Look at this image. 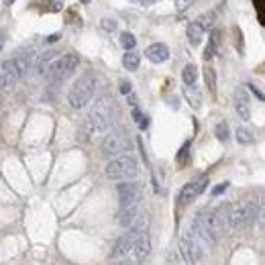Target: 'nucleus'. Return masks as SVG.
<instances>
[{"label": "nucleus", "mask_w": 265, "mask_h": 265, "mask_svg": "<svg viewBox=\"0 0 265 265\" xmlns=\"http://www.w3.org/2000/svg\"><path fill=\"white\" fill-rule=\"evenodd\" d=\"M96 90V76L92 72H86L84 76H80L76 80V84L72 86L70 94H68V102L74 111H82L94 96Z\"/></svg>", "instance_id": "f257e3e1"}, {"label": "nucleus", "mask_w": 265, "mask_h": 265, "mask_svg": "<svg viewBox=\"0 0 265 265\" xmlns=\"http://www.w3.org/2000/svg\"><path fill=\"white\" fill-rule=\"evenodd\" d=\"M257 218H259V204L253 200L241 202V204H235L229 208V227L235 231L251 227Z\"/></svg>", "instance_id": "f03ea898"}, {"label": "nucleus", "mask_w": 265, "mask_h": 265, "mask_svg": "<svg viewBox=\"0 0 265 265\" xmlns=\"http://www.w3.org/2000/svg\"><path fill=\"white\" fill-rule=\"evenodd\" d=\"M78 63H80V57L76 53H65L59 59H55L45 74H47V78H49L51 84H61V82H65L76 72Z\"/></svg>", "instance_id": "7ed1b4c3"}, {"label": "nucleus", "mask_w": 265, "mask_h": 265, "mask_svg": "<svg viewBox=\"0 0 265 265\" xmlns=\"http://www.w3.org/2000/svg\"><path fill=\"white\" fill-rule=\"evenodd\" d=\"M139 173V163L132 155H121L115 157L106 165V175L111 180H125V178H135Z\"/></svg>", "instance_id": "20e7f679"}, {"label": "nucleus", "mask_w": 265, "mask_h": 265, "mask_svg": "<svg viewBox=\"0 0 265 265\" xmlns=\"http://www.w3.org/2000/svg\"><path fill=\"white\" fill-rule=\"evenodd\" d=\"M35 59H37L35 49H27V51L14 55V57L8 59V61H2V72L10 74V76H14V78L18 80V78H23V76L33 68Z\"/></svg>", "instance_id": "39448f33"}, {"label": "nucleus", "mask_w": 265, "mask_h": 265, "mask_svg": "<svg viewBox=\"0 0 265 265\" xmlns=\"http://www.w3.org/2000/svg\"><path fill=\"white\" fill-rule=\"evenodd\" d=\"M111 108H113L111 98H100L96 102V106L92 108V113L88 117L90 129L94 132H104L111 127Z\"/></svg>", "instance_id": "423d86ee"}, {"label": "nucleus", "mask_w": 265, "mask_h": 265, "mask_svg": "<svg viewBox=\"0 0 265 265\" xmlns=\"http://www.w3.org/2000/svg\"><path fill=\"white\" fill-rule=\"evenodd\" d=\"M180 255L186 265H196L202 257V245L192 237V233L182 235L180 239Z\"/></svg>", "instance_id": "0eeeda50"}, {"label": "nucleus", "mask_w": 265, "mask_h": 265, "mask_svg": "<svg viewBox=\"0 0 265 265\" xmlns=\"http://www.w3.org/2000/svg\"><path fill=\"white\" fill-rule=\"evenodd\" d=\"M100 149H102L104 155L113 157V155H119V153H123V151H129V149H131V141H129V137H127L125 132H119V131L111 132V135L104 137Z\"/></svg>", "instance_id": "6e6552de"}, {"label": "nucleus", "mask_w": 265, "mask_h": 265, "mask_svg": "<svg viewBox=\"0 0 265 265\" xmlns=\"http://www.w3.org/2000/svg\"><path fill=\"white\" fill-rule=\"evenodd\" d=\"M206 186H208V178L206 175H200V178H196V180H192V182H188L184 188H182V192H180V196H178V204L180 206H188V204H192L204 190H206Z\"/></svg>", "instance_id": "1a4fd4ad"}, {"label": "nucleus", "mask_w": 265, "mask_h": 265, "mask_svg": "<svg viewBox=\"0 0 265 265\" xmlns=\"http://www.w3.org/2000/svg\"><path fill=\"white\" fill-rule=\"evenodd\" d=\"M119 202H121V208H131V206H137L139 202V196H141V186L137 182H123L119 188Z\"/></svg>", "instance_id": "9d476101"}, {"label": "nucleus", "mask_w": 265, "mask_h": 265, "mask_svg": "<svg viewBox=\"0 0 265 265\" xmlns=\"http://www.w3.org/2000/svg\"><path fill=\"white\" fill-rule=\"evenodd\" d=\"M135 239H137V233H127L123 237L117 239V243L113 245V251H111V259H125L129 253H132V245H135Z\"/></svg>", "instance_id": "9b49d317"}, {"label": "nucleus", "mask_w": 265, "mask_h": 265, "mask_svg": "<svg viewBox=\"0 0 265 265\" xmlns=\"http://www.w3.org/2000/svg\"><path fill=\"white\" fill-rule=\"evenodd\" d=\"M151 253V239L147 233H141L137 235L135 239V245H132V255H135V261L137 263H143Z\"/></svg>", "instance_id": "f8f14e48"}, {"label": "nucleus", "mask_w": 265, "mask_h": 265, "mask_svg": "<svg viewBox=\"0 0 265 265\" xmlns=\"http://www.w3.org/2000/svg\"><path fill=\"white\" fill-rule=\"evenodd\" d=\"M233 102H235V111H237V115H239L243 121H249V117H251L249 94H247L243 88H239V90H235V94H233Z\"/></svg>", "instance_id": "ddd939ff"}, {"label": "nucleus", "mask_w": 265, "mask_h": 265, "mask_svg": "<svg viewBox=\"0 0 265 265\" xmlns=\"http://www.w3.org/2000/svg\"><path fill=\"white\" fill-rule=\"evenodd\" d=\"M145 55H147V59L153 61V63H163V61L169 59V49H167V45H163V43H153V45H149V47L145 49Z\"/></svg>", "instance_id": "4468645a"}, {"label": "nucleus", "mask_w": 265, "mask_h": 265, "mask_svg": "<svg viewBox=\"0 0 265 265\" xmlns=\"http://www.w3.org/2000/svg\"><path fill=\"white\" fill-rule=\"evenodd\" d=\"M147 229H149V214H147V212H139V216L132 220V225L129 227V231H131V233H137V235H141V233H147Z\"/></svg>", "instance_id": "2eb2a0df"}, {"label": "nucleus", "mask_w": 265, "mask_h": 265, "mask_svg": "<svg viewBox=\"0 0 265 265\" xmlns=\"http://www.w3.org/2000/svg\"><path fill=\"white\" fill-rule=\"evenodd\" d=\"M186 35H188V41H190L192 45H200L204 31H202V29H200V25L194 20V23H190V25H188V29H186Z\"/></svg>", "instance_id": "dca6fc26"}, {"label": "nucleus", "mask_w": 265, "mask_h": 265, "mask_svg": "<svg viewBox=\"0 0 265 265\" xmlns=\"http://www.w3.org/2000/svg\"><path fill=\"white\" fill-rule=\"evenodd\" d=\"M182 80L186 86H194L196 80H198V68L194 63H188L184 70H182Z\"/></svg>", "instance_id": "f3484780"}, {"label": "nucleus", "mask_w": 265, "mask_h": 265, "mask_svg": "<svg viewBox=\"0 0 265 265\" xmlns=\"http://www.w3.org/2000/svg\"><path fill=\"white\" fill-rule=\"evenodd\" d=\"M139 208L137 206H131V208H125L123 212H121V218H119V223H121V227H125V229H129L132 225V220L139 216Z\"/></svg>", "instance_id": "a211bd4d"}, {"label": "nucleus", "mask_w": 265, "mask_h": 265, "mask_svg": "<svg viewBox=\"0 0 265 265\" xmlns=\"http://www.w3.org/2000/svg\"><path fill=\"white\" fill-rule=\"evenodd\" d=\"M139 63H141V55H139L137 51H127V53L123 55V65H125L129 72H135V70L139 68Z\"/></svg>", "instance_id": "6ab92c4d"}, {"label": "nucleus", "mask_w": 265, "mask_h": 265, "mask_svg": "<svg viewBox=\"0 0 265 265\" xmlns=\"http://www.w3.org/2000/svg\"><path fill=\"white\" fill-rule=\"evenodd\" d=\"M14 84H16V78H14V76H10V74H6V72L0 74V94L12 92Z\"/></svg>", "instance_id": "aec40b11"}, {"label": "nucleus", "mask_w": 265, "mask_h": 265, "mask_svg": "<svg viewBox=\"0 0 265 265\" xmlns=\"http://www.w3.org/2000/svg\"><path fill=\"white\" fill-rule=\"evenodd\" d=\"M196 23L200 25L202 31H210V29L214 27V23H216V14H214V12H204V14L198 16Z\"/></svg>", "instance_id": "412c9836"}, {"label": "nucleus", "mask_w": 265, "mask_h": 265, "mask_svg": "<svg viewBox=\"0 0 265 265\" xmlns=\"http://www.w3.org/2000/svg\"><path fill=\"white\" fill-rule=\"evenodd\" d=\"M216 47H218V31H212V39H210V43H208L206 49H204V59H206V61L214 57Z\"/></svg>", "instance_id": "4be33fe9"}, {"label": "nucleus", "mask_w": 265, "mask_h": 265, "mask_svg": "<svg viewBox=\"0 0 265 265\" xmlns=\"http://www.w3.org/2000/svg\"><path fill=\"white\" fill-rule=\"evenodd\" d=\"M53 57H55V51H47V53H43V55L37 59V74H39V76L45 74V68H47V63H49Z\"/></svg>", "instance_id": "5701e85b"}, {"label": "nucleus", "mask_w": 265, "mask_h": 265, "mask_svg": "<svg viewBox=\"0 0 265 265\" xmlns=\"http://www.w3.org/2000/svg\"><path fill=\"white\" fill-rule=\"evenodd\" d=\"M204 80H206V86L210 88V92H214L216 90V72L210 65L204 68Z\"/></svg>", "instance_id": "b1692460"}, {"label": "nucleus", "mask_w": 265, "mask_h": 265, "mask_svg": "<svg viewBox=\"0 0 265 265\" xmlns=\"http://www.w3.org/2000/svg\"><path fill=\"white\" fill-rule=\"evenodd\" d=\"M121 45H123L127 51H132V47L137 45V39H135V35H132V33H129V31L121 33Z\"/></svg>", "instance_id": "393cba45"}, {"label": "nucleus", "mask_w": 265, "mask_h": 265, "mask_svg": "<svg viewBox=\"0 0 265 265\" xmlns=\"http://www.w3.org/2000/svg\"><path fill=\"white\" fill-rule=\"evenodd\" d=\"M237 141H239L241 145H251V143H253V135L247 131V129L239 127V129H237Z\"/></svg>", "instance_id": "a878e982"}, {"label": "nucleus", "mask_w": 265, "mask_h": 265, "mask_svg": "<svg viewBox=\"0 0 265 265\" xmlns=\"http://www.w3.org/2000/svg\"><path fill=\"white\" fill-rule=\"evenodd\" d=\"M214 135H216V139L218 141H227L229 139V125L223 121V123H218L216 125V129H214Z\"/></svg>", "instance_id": "bb28decb"}, {"label": "nucleus", "mask_w": 265, "mask_h": 265, "mask_svg": "<svg viewBox=\"0 0 265 265\" xmlns=\"http://www.w3.org/2000/svg\"><path fill=\"white\" fill-rule=\"evenodd\" d=\"M188 151H190V141L184 143V147H182L180 153H178V163H180V165H186V161H188Z\"/></svg>", "instance_id": "cd10ccee"}, {"label": "nucleus", "mask_w": 265, "mask_h": 265, "mask_svg": "<svg viewBox=\"0 0 265 265\" xmlns=\"http://www.w3.org/2000/svg\"><path fill=\"white\" fill-rule=\"evenodd\" d=\"M100 27H102V31L113 33V31L117 29V20H115V18H102V20H100Z\"/></svg>", "instance_id": "c85d7f7f"}, {"label": "nucleus", "mask_w": 265, "mask_h": 265, "mask_svg": "<svg viewBox=\"0 0 265 265\" xmlns=\"http://www.w3.org/2000/svg\"><path fill=\"white\" fill-rule=\"evenodd\" d=\"M186 96L190 98V102H192V106H194V108H198V106H200V94H198L196 90L192 92V88H188V90H186Z\"/></svg>", "instance_id": "c756f323"}, {"label": "nucleus", "mask_w": 265, "mask_h": 265, "mask_svg": "<svg viewBox=\"0 0 265 265\" xmlns=\"http://www.w3.org/2000/svg\"><path fill=\"white\" fill-rule=\"evenodd\" d=\"M257 204H259V218H257V220L265 227V194L259 196V202H257Z\"/></svg>", "instance_id": "7c9ffc66"}, {"label": "nucleus", "mask_w": 265, "mask_h": 265, "mask_svg": "<svg viewBox=\"0 0 265 265\" xmlns=\"http://www.w3.org/2000/svg\"><path fill=\"white\" fill-rule=\"evenodd\" d=\"M194 2H196V0H175V8H178L180 12H184V10H188Z\"/></svg>", "instance_id": "2f4dec72"}, {"label": "nucleus", "mask_w": 265, "mask_h": 265, "mask_svg": "<svg viewBox=\"0 0 265 265\" xmlns=\"http://www.w3.org/2000/svg\"><path fill=\"white\" fill-rule=\"evenodd\" d=\"M47 4H49V10H51V12H57V10H61V2H59V0H49Z\"/></svg>", "instance_id": "473e14b6"}, {"label": "nucleus", "mask_w": 265, "mask_h": 265, "mask_svg": "<svg viewBox=\"0 0 265 265\" xmlns=\"http://www.w3.org/2000/svg\"><path fill=\"white\" fill-rule=\"evenodd\" d=\"M131 90H132L131 82H127V80L121 82V92H123V94H131Z\"/></svg>", "instance_id": "72a5a7b5"}, {"label": "nucleus", "mask_w": 265, "mask_h": 265, "mask_svg": "<svg viewBox=\"0 0 265 265\" xmlns=\"http://www.w3.org/2000/svg\"><path fill=\"white\" fill-rule=\"evenodd\" d=\"M227 186H229V184H227V182H223V184H218V186H216V188H214V190H212V196H218V194H223V192H225V188H227Z\"/></svg>", "instance_id": "f704fd0d"}, {"label": "nucleus", "mask_w": 265, "mask_h": 265, "mask_svg": "<svg viewBox=\"0 0 265 265\" xmlns=\"http://www.w3.org/2000/svg\"><path fill=\"white\" fill-rule=\"evenodd\" d=\"M249 88H251V90L255 92V96H257V98H261V100H265V94H261V92H259V88H255V86H249Z\"/></svg>", "instance_id": "c9c22d12"}, {"label": "nucleus", "mask_w": 265, "mask_h": 265, "mask_svg": "<svg viewBox=\"0 0 265 265\" xmlns=\"http://www.w3.org/2000/svg\"><path fill=\"white\" fill-rule=\"evenodd\" d=\"M135 2H139V4H143V6H149V4H153V2H157V0H135Z\"/></svg>", "instance_id": "e433bc0d"}, {"label": "nucleus", "mask_w": 265, "mask_h": 265, "mask_svg": "<svg viewBox=\"0 0 265 265\" xmlns=\"http://www.w3.org/2000/svg\"><path fill=\"white\" fill-rule=\"evenodd\" d=\"M115 265H132L129 259H119V263H115Z\"/></svg>", "instance_id": "4c0bfd02"}, {"label": "nucleus", "mask_w": 265, "mask_h": 265, "mask_svg": "<svg viewBox=\"0 0 265 265\" xmlns=\"http://www.w3.org/2000/svg\"><path fill=\"white\" fill-rule=\"evenodd\" d=\"M57 39H59V35H51L47 41H49V43H53V41H57Z\"/></svg>", "instance_id": "58836bf2"}, {"label": "nucleus", "mask_w": 265, "mask_h": 265, "mask_svg": "<svg viewBox=\"0 0 265 265\" xmlns=\"http://www.w3.org/2000/svg\"><path fill=\"white\" fill-rule=\"evenodd\" d=\"M2 45H4V35L0 33V51H2Z\"/></svg>", "instance_id": "ea45409f"}, {"label": "nucleus", "mask_w": 265, "mask_h": 265, "mask_svg": "<svg viewBox=\"0 0 265 265\" xmlns=\"http://www.w3.org/2000/svg\"><path fill=\"white\" fill-rule=\"evenodd\" d=\"M80 2H84V4H88V2H90V0H80Z\"/></svg>", "instance_id": "a19ab883"}, {"label": "nucleus", "mask_w": 265, "mask_h": 265, "mask_svg": "<svg viewBox=\"0 0 265 265\" xmlns=\"http://www.w3.org/2000/svg\"><path fill=\"white\" fill-rule=\"evenodd\" d=\"M4 2H8V4H12V2H14V0H4Z\"/></svg>", "instance_id": "79ce46f5"}]
</instances>
